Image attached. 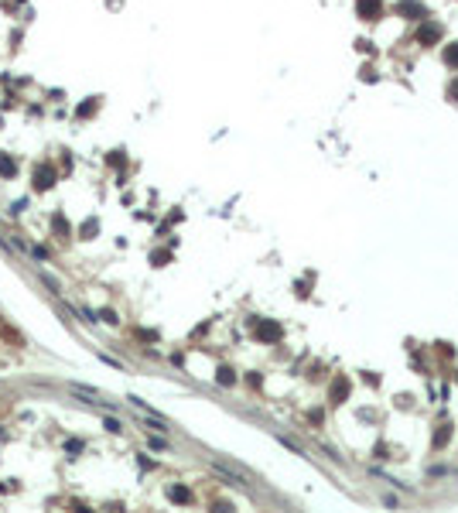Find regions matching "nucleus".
I'll use <instances>...</instances> for the list:
<instances>
[{
	"mask_svg": "<svg viewBox=\"0 0 458 513\" xmlns=\"http://www.w3.org/2000/svg\"><path fill=\"white\" fill-rule=\"evenodd\" d=\"M253 332H257V339H263V342H277V339H281V325L270 322V318H260V322L253 325Z\"/></svg>",
	"mask_w": 458,
	"mask_h": 513,
	"instance_id": "obj_2",
	"label": "nucleus"
},
{
	"mask_svg": "<svg viewBox=\"0 0 458 513\" xmlns=\"http://www.w3.org/2000/svg\"><path fill=\"white\" fill-rule=\"evenodd\" d=\"M168 496H171V500H178V503H188V500H192V493H188V489H181V486H171V489H168Z\"/></svg>",
	"mask_w": 458,
	"mask_h": 513,
	"instance_id": "obj_7",
	"label": "nucleus"
},
{
	"mask_svg": "<svg viewBox=\"0 0 458 513\" xmlns=\"http://www.w3.org/2000/svg\"><path fill=\"white\" fill-rule=\"evenodd\" d=\"M393 10H397L400 17H410V21H424V17H428V7H424L421 0H400Z\"/></svg>",
	"mask_w": 458,
	"mask_h": 513,
	"instance_id": "obj_1",
	"label": "nucleus"
},
{
	"mask_svg": "<svg viewBox=\"0 0 458 513\" xmlns=\"http://www.w3.org/2000/svg\"><path fill=\"white\" fill-rule=\"evenodd\" d=\"M448 96H452V99H458V79L452 82V86H448Z\"/></svg>",
	"mask_w": 458,
	"mask_h": 513,
	"instance_id": "obj_10",
	"label": "nucleus"
},
{
	"mask_svg": "<svg viewBox=\"0 0 458 513\" xmlns=\"http://www.w3.org/2000/svg\"><path fill=\"white\" fill-rule=\"evenodd\" d=\"M445 62H448L452 69H458V41H455V45H448V48H445Z\"/></svg>",
	"mask_w": 458,
	"mask_h": 513,
	"instance_id": "obj_8",
	"label": "nucleus"
},
{
	"mask_svg": "<svg viewBox=\"0 0 458 513\" xmlns=\"http://www.w3.org/2000/svg\"><path fill=\"white\" fill-rule=\"evenodd\" d=\"M349 390H352V383H349L345 376H339V380L332 383V400H335V404H342V400L349 397Z\"/></svg>",
	"mask_w": 458,
	"mask_h": 513,
	"instance_id": "obj_5",
	"label": "nucleus"
},
{
	"mask_svg": "<svg viewBox=\"0 0 458 513\" xmlns=\"http://www.w3.org/2000/svg\"><path fill=\"white\" fill-rule=\"evenodd\" d=\"M448 438H452V424H438V431H434V448H445Z\"/></svg>",
	"mask_w": 458,
	"mask_h": 513,
	"instance_id": "obj_6",
	"label": "nucleus"
},
{
	"mask_svg": "<svg viewBox=\"0 0 458 513\" xmlns=\"http://www.w3.org/2000/svg\"><path fill=\"white\" fill-rule=\"evenodd\" d=\"M356 10H359V17L376 21V17L383 14V0H356Z\"/></svg>",
	"mask_w": 458,
	"mask_h": 513,
	"instance_id": "obj_4",
	"label": "nucleus"
},
{
	"mask_svg": "<svg viewBox=\"0 0 458 513\" xmlns=\"http://www.w3.org/2000/svg\"><path fill=\"white\" fill-rule=\"evenodd\" d=\"M219 383H232V369H219Z\"/></svg>",
	"mask_w": 458,
	"mask_h": 513,
	"instance_id": "obj_9",
	"label": "nucleus"
},
{
	"mask_svg": "<svg viewBox=\"0 0 458 513\" xmlns=\"http://www.w3.org/2000/svg\"><path fill=\"white\" fill-rule=\"evenodd\" d=\"M417 41H421V45H438V41H441V28L431 24V21H424V24L417 28Z\"/></svg>",
	"mask_w": 458,
	"mask_h": 513,
	"instance_id": "obj_3",
	"label": "nucleus"
}]
</instances>
